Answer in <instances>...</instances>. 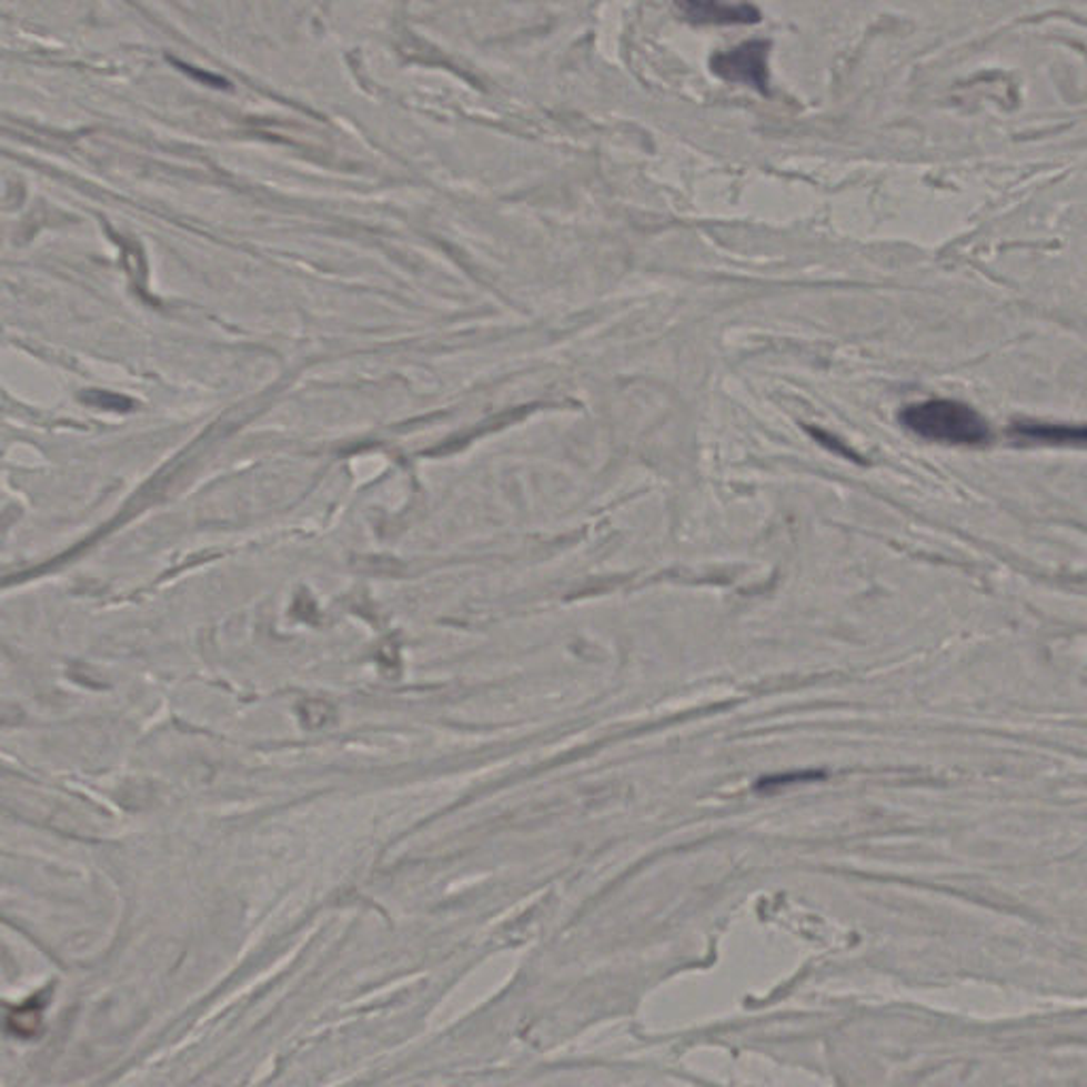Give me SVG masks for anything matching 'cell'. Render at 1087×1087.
<instances>
[{"label": "cell", "instance_id": "cell-1", "mask_svg": "<svg viewBox=\"0 0 1087 1087\" xmlns=\"http://www.w3.org/2000/svg\"><path fill=\"white\" fill-rule=\"evenodd\" d=\"M903 425L924 440L947 446H984L990 442L986 419L956 400H928L900 412Z\"/></svg>", "mask_w": 1087, "mask_h": 1087}, {"label": "cell", "instance_id": "cell-2", "mask_svg": "<svg viewBox=\"0 0 1087 1087\" xmlns=\"http://www.w3.org/2000/svg\"><path fill=\"white\" fill-rule=\"evenodd\" d=\"M769 41H749L712 58V71L728 83H744L769 94Z\"/></svg>", "mask_w": 1087, "mask_h": 1087}, {"label": "cell", "instance_id": "cell-3", "mask_svg": "<svg viewBox=\"0 0 1087 1087\" xmlns=\"http://www.w3.org/2000/svg\"><path fill=\"white\" fill-rule=\"evenodd\" d=\"M680 13L691 24L731 26L761 22V11L752 4H733L726 0H676Z\"/></svg>", "mask_w": 1087, "mask_h": 1087}, {"label": "cell", "instance_id": "cell-4", "mask_svg": "<svg viewBox=\"0 0 1087 1087\" xmlns=\"http://www.w3.org/2000/svg\"><path fill=\"white\" fill-rule=\"evenodd\" d=\"M1011 434L1028 444L1043 446H1087V425H1068V423H1043V421H1024L1015 423Z\"/></svg>", "mask_w": 1087, "mask_h": 1087}, {"label": "cell", "instance_id": "cell-5", "mask_svg": "<svg viewBox=\"0 0 1087 1087\" xmlns=\"http://www.w3.org/2000/svg\"><path fill=\"white\" fill-rule=\"evenodd\" d=\"M300 716H302V725L309 726V728H321V726H328L334 721V707L325 701H302Z\"/></svg>", "mask_w": 1087, "mask_h": 1087}, {"label": "cell", "instance_id": "cell-6", "mask_svg": "<svg viewBox=\"0 0 1087 1087\" xmlns=\"http://www.w3.org/2000/svg\"><path fill=\"white\" fill-rule=\"evenodd\" d=\"M9 1028L20 1037H32L41 1028V1009L26 1005L9 1017Z\"/></svg>", "mask_w": 1087, "mask_h": 1087}, {"label": "cell", "instance_id": "cell-7", "mask_svg": "<svg viewBox=\"0 0 1087 1087\" xmlns=\"http://www.w3.org/2000/svg\"><path fill=\"white\" fill-rule=\"evenodd\" d=\"M81 397H83V402L102 409V411L125 412L134 406L132 400L118 395V393H109V391H88Z\"/></svg>", "mask_w": 1087, "mask_h": 1087}]
</instances>
